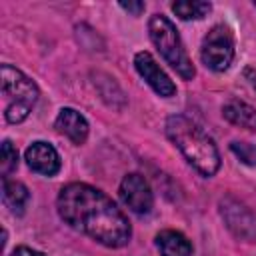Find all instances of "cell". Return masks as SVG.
Wrapping results in <instances>:
<instances>
[{"mask_svg": "<svg viewBox=\"0 0 256 256\" xmlns=\"http://www.w3.org/2000/svg\"><path fill=\"white\" fill-rule=\"evenodd\" d=\"M244 78H246L248 84L256 90V68H254V66H246V68H244Z\"/></svg>", "mask_w": 256, "mask_h": 256, "instance_id": "d6986e66", "label": "cell"}, {"mask_svg": "<svg viewBox=\"0 0 256 256\" xmlns=\"http://www.w3.org/2000/svg\"><path fill=\"white\" fill-rule=\"evenodd\" d=\"M218 212L226 228L236 236L238 240L244 242H254L256 240V214L238 198L226 194L218 202Z\"/></svg>", "mask_w": 256, "mask_h": 256, "instance_id": "8992f818", "label": "cell"}, {"mask_svg": "<svg viewBox=\"0 0 256 256\" xmlns=\"http://www.w3.org/2000/svg\"><path fill=\"white\" fill-rule=\"evenodd\" d=\"M148 34L164 62L176 70L182 80H192L196 76L194 64L182 44V38L174 26V22L164 14H152L148 20Z\"/></svg>", "mask_w": 256, "mask_h": 256, "instance_id": "277c9868", "label": "cell"}, {"mask_svg": "<svg viewBox=\"0 0 256 256\" xmlns=\"http://www.w3.org/2000/svg\"><path fill=\"white\" fill-rule=\"evenodd\" d=\"M2 96H4V118L8 124L24 122L34 110L40 90L36 82L12 64H2Z\"/></svg>", "mask_w": 256, "mask_h": 256, "instance_id": "3957f363", "label": "cell"}, {"mask_svg": "<svg viewBox=\"0 0 256 256\" xmlns=\"http://www.w3.org/2000/svg\"><path fill=\"white\" fill-rule=\"evenodd\" d=\"M164 132L198 174L210 178L220 170V152L214 140L192 118L172 114L166 118Z\"/></svg>", "mask_w": 256, "mask_h": 256, "instance_id": "7a4b0ae2", "label": "cell"}, {"mask_svg": "<svg viewBox=\"0 0 256 256\" xmlns=\"http://www.w3.org/2000/svg\"><path fill=\"white\" fill-rule=\"evenodd\" d=\"M234 36L228 26L216 24L208 30L200 46V60L212 72H224L234 60Z\"/></svg>", "mask_w": 256, "mask_h": 256, "instance_id": "5b68a950", "label": "cell"}, {"mask_svg": "<svg viewBox=\"0 0 256 256\" xmlns=\"http://www.w3.org/2000/svg\"><path fill=\"white\" fill-rule=\"evenodd\" d=\"M134 68L140 74V78L162 98H170L176 94V84L170 80V76L160 68V64L154 60V56L146 50L134 54Z\"/></svg>", "mask_w": 256, "mask_h": 256, "instance_id": "ba28073f", "label": "cell"}, {"mask_svg": "<svg viewBox=\"0 0 256 256\" xmlns=\"http://www.w3.org/2000/svg\"><path fill=\"white\" fill-rule=\"evenodd\" d=\"M0 168H2V178H8L18 168V150L10 140H2Z\"/></svg>", "mask_w": 256, "mask_h": 256, "instance_id": "9a60e30c", "label": "cell"}, {"mask_svg": "<svg viewBox=\"0 0 256 256\" xmlns=\"http://www.w3.org/2000/svg\"><path fill=\"white\" fill-rule=\"evenodd\" d=\"M56 208L64 224L106 248H122L132 238L126 214L110 196L90 184L70 182L62 186Z\"/></svg>", "mask_w": 256, "mask_h": 256, "instance_id": "6da1fadb", "label": "cell"}, {"mask_svg": "<svg viewBox=\"0 0 256 256\" xmlns=\"http://www.w3.org/2000/svg\"><path fill=\"white\" fill-rule=\"evenodd\" d=\"M222 116L234 126L246 128V130H256V108L244 100H236V98L228 100L222 106Z\"/></svg>", "mask_w": 256, "mask_h": 256, "instance_id": "4fadbf2b", "label": "cell"}, {"mask_svg": "<svg viewBox=\"0 0 256 256\" xmlns=\"http://www.w3.org/2000/svg\"><path fill=\"white\" fill-rule=\"evenodd\" d=\"M2 200L6 204V208L16 214L22 216L26 212V206L30 202V190L26 188V184H22L20 180H12V178H2Z\"/></svg>", "mask_w": 256, "mask_h": 256, "instance_id": "7c38bea8", "label": "cell"}, {"mask_svg": "<svg viewBox=\"0 0 256 256\" xmlns=\"http://www.w3.org/2000/svg\"><path fill=\"white\" fill-rule=\"evenodd\" d=\"M230 152L246 166H256V144L246 142V140H232L230 142Z\"/></svg>", "mask_w": 256, "mask_h": 256, "instance_id": "2e32d148", "label": "cell"}, {"mask_svg": "<svg viewBox=\"0 0 256 256\" xmlns=\"http://www.w3.org/2000/svg\"><path fill=\"white\" fill-rule=\"evenodd\" d=\"M54 128L66 136L72 144H84L86 138H88V132H90V126H88V120L84 118V114H80L78 110L74 108H60L56 120H54Z\"/></svg>", "mask_w": 256, "mask_h": 256, "instance_id": "30bf717a", "label": "cell"}, {"mask_svg": "<svg viewBox=\"0 0 256 256\" xmlns=\"http://www.w3.org/2000/svg\"><path fill=\"white\" fill-rule=\"evenodd\" d=\"M254 6H256V2H254Z\"/></svg>", "mask_w": 256, "mask_h": 256, "instance_id": "ffe728a7", "label": "cell"}, {"mask_svg": "<svg viewBox=\"0 0 256 256\" xmlns=\"http://www.w3.org/2000/svg\"><path fill=\"white\" fill-rule=\"evenodd\" d=\"M10 256H46V254L40 252V250L30 248V246H18V248H14V252Z\"/></svg>", "mask_w": 256, "mask_h": 256, "instance_id": "ac0fdd59", "label": "cell"}, {"mask_svg": "<svg viewBox=\"0 0 256 256\" xmlns=\"http://www.w3.org/2000/svg\"><path fill=\"white\" fill-rule=\"evenodd\" d=\"M24 160L32 172L48 176V178L56 176L62 168V160H60L58 150L50 142H44V140L32 142L24 152Z\"/></svg>", "mask_w": 256, "mask_h": 256, "instance_id": "9c48e42d", "label": "cell"}, {"mask_svg": "<svg viewBox=\"0 0 256 256\" xmlns=\"http://www.w3.org/2000/svg\"><path fill=\"white\" fill-rule=\"evenodd\" d=\"M170 8L180 20H202L210 14L212 4L202 0H176L170 4Z\"/></svg>", "mask_w": 256, "mask_h": 256, "instance_id": "5bb4252c", "label": "cell"}, {"mask_svg": "<svg viewBox=\"0 0 256 256\" xmlns=\"http://www.w3.org/2000/svg\"><path fill=\"white\" fill-rule=\"evenodd\" d=\"M156 248L160 256H192L194 248L190 240L178 230H162L156 234Z\"/></svg>", "mask_w": 256, "mask_h": 256, "instance_id": "8fae6325", "label": "cell"}, {"mask_svg": "<svg viewBox=\"0 0 256 256\" xmlns=\"http://www.w3.org/2000/svg\"><path fill=\"white\" fill-rule=\"evenodd\" d=\"M118 6H120L122 10H126L128 14H132V16H140V14L146 10V4L140 2V0H138V2H120Z\"/></svg>", "mask_w": 256, "mask_h": 256, "instance_id": "e0dca14e", "label": "cell"}, {"mask_svg": "<svg viewBox=\"0 0 256 256\" xmlns=\"http://www.w3.org/2000/svg\"><path fill=\"white\" fill-rule=\"evenodd\" d=\"M118 194H120V200L124 202V206L130 212H134L136 216H146L154 208V192H152L148 180L138 172H130L122 178Z\"/></svg>", "mask_w": 256, "mask_h": 256, "instance_id": "52a82bcc", "label": "cell"}]
</instances>
